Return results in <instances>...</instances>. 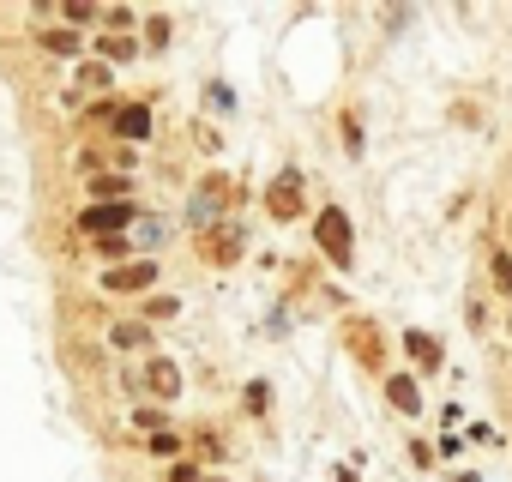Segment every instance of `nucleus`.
<instances>
[{"instance_id": "nucleus-16", "label": "nucleus", "mask_w": 512, "mask_h": 482, "mask_svg": "<svg viewBox=\"0 0 512 482\" xmlns=\"http://www.w3.org/2000/svg\"><path fill=\"white\" fill-rule=\"evenodd\" d=\"M494 284L512 290V254H494Z\"/></svg>"}, {"instance_id": "nucleus-13", "label": "nucleus", "mask_w": 512, "mask_h": 482, "mask_svg": "<svg viewBox=\"0 0 512 482\" xmlns=\"http://www.w3.org/2000/svg\"><path fill=\"white\" fill-rule=\"evenodd\" d=\"M97 49H103V55H109V61H127V55H133V37H103V43H97Z\"/></svg>"}, {"instance_id": "nucleus-4", "label": "nucleus", "mask_w": 512, "mask_h": 482, "mask_svg": "<svg viewBox=\"0 0 512 482\" xmlns=\"http://www.w3.org/2000/svg\"><path fill=\"white\" fill-rule=\"evenodd\" d=\"M127 223H133V205H91L79 229L97 241V235H115V229H127Z\"/></svg>"}, {"instance_id": "nucleus-11", "label": "nucleus", "mask_w": 512, "mask_h": 482, "mask_svg": "<svg viewBox=\"0 0 512 482\" xmlns=\"http://www.w3.org/2000/svg\"><path fill=\"white\" fill-rule=\"evenodd\" d=\"M404 344H410V356H416V362H422V368H440V344H434V338H428V332H410V338H404Z\"/></svg>"}, {"instance_id": "nucleus-19", "label": "nucleus", "mask_w": 512, "mask_h": 482, "mask_svg": "<svg viewBox=\"0 0 512 482\" xmlns=\"http://www.w3.org/2000/svg\"><path fill=\"white\" fill-rule=\"evenodd\" d=\"M169 482H199V470H193V464H175V470H169Z\"/></svg>"}, {"instance_id": "nucleus-3", "label": "nucleus", "mask_w": 512, "mask_h": 482, "mask_svg": "<svg viewBox=\"0 0 512 482\" xmlns=\"http://www.w3.org/2000/svg\"><path fill=\"white\" fill-rule=\"evenodd\" d=\"M266 211H272L278 223H290V217L302 211V181H296V175H278L272 193H266Z\"/></svg>"}, {"instance_id": "nucleus-10", "label": "nucleus", "mask_w": 512, "mask_h": 482, "mask_svg": "<svg viewBox=\"0 0 512 482\" xmlns=\"http://www.w3.org/2000/svg\"><path fill=\"white\" fill-rule=\"evenodd\" d=\"M386 398H392V404H398L404 416H416V410H422V398H416V386H410V380H398V374H386Z\"/></svg>"}, {"instance_id": "nucleus-7", "label": "nucleus", "mask_w": 512, "mask_h": 482, "mask_svg": "<svg viewBox=\"0 0 512 482\" xmlns=\"http://www.w3.org/2000/svg\"><path fill=\"white\" fill-rule=\"evenodd\" d=\"M229 199H235V187H229L223 175H205V181H199V205H193V211H199V217H211V211H217V205H229Z\"/></svg>"}, {"instance_id": "nucleus-14", "label": "nucleus", "mask_w": 512, "mask_h": 482, "mask_svg": "<svg viewBox=\"0 0 512 482\" xmlns=\"http://www.w3.org/2000/svg\"><path fill=\"white\" fill-rule=\"evenodd\" d=\"M115 344H121V350H133V344H145V326H139V320H127V326H115Z\"/></svg>"}, {"instance_id": "nucleus-6", "label": "nucleus", "mask_w": 512, "mask_h": 482, "mask_svg": "<svg viewBox=\"0 0 512 482\" xmlns=\"http://www.w3.org/2000/svg\"><path fill=\"white\" fill-rule=\"evenodd\" d=\"M145 284H157L151 260H139V266H115V272H109V290H121V296H133V290H145Z\"/></svg>"}, {"instance_id": "nucleus-17", "label": "nucleus", "mask_w": 512, "mask_h": 482, "mask_svg": "<svg viewBox=\"0 0 512 482\" xmlns=\"http://www.w3.org/2000/svg\"><path fill=\"white\" fill-rule=\"evenodd\" d=\"M121 248H127V235H97V254H103V260H115Z\"/></svg>"}, {"instance_id": "nucleus-8", "label": "nucleus", "mask_w": 512, "mask_h": 482, "mask_svg": "<svg viewBox=\"0 0 512 482\" xmlns=\"http://www.w3.org/2000/svg\"><path fill=\"white\" fill-rule=\"evenodd\" d=\"M145 380H151V392H157V398H175V392H181V368H175V362H151V368H145Z\"/></svg>"}, {"instance_id": "nucleus-18", "label": "nucleus", "mask_w": 512, "mask_h": 482, "mask_svg": "<svg viewBox=\"0 0 512 482\" xmlns=\"http://www.w3.org/2000/svg\"><path fill=\"white\" fill-rule=\"evenodd\" d=\"M85 91H109V73L103 67H85Z\"/></svg>"}, {"instance_id": "nucleus-15", "label": "nucleus", "mask_w": 512, "mask_h": 482, "mask_svg": "<svg viewBox=\"0 0 512 482\" xmlns=\"http://www.w3.org/2000/svg\"><path fill=\"white\" fill-rule=\"evenodd\" d=\"M43 43H49V49H55V55H73V49H79V37H73V31H49V37H43Z\"/></svg>"}, {"instance_id": "nucleus-12", "label": "nucleus", "mask_w": 512, "mask_h": 482, "mask_svg": "<svg viewBox=\"0 0 512 482\" xmlns=\"http://www.w3.org/2000/svg\"><path fill=\"white\" fill-rule=\"evenodd\" d=\"M127 187H133L127 175H97V187H91V193H97V199H115V205H127Z\"/></svg>"}, {"instance_id": "nucleus-1", "label": "nucleus", "mask_w": 512, "mask_h": 482, "mask_svg": "<svg viewBox=\"0 0 512 482\" xmlns=\"http://www.w3.org/2000/svg\"><path fill=\"white\" fill-rule=\"evenodd\" d=\"M314 235H320V248H326L338 266H350V217H344V211H320Z\"/></svg>"}, {"instance_id": "nucleus-5", "label": "nucleus", "mask_w": 512, "mask_h": 482, "mask_svg": "<svg viewBox=\"0 0 512 482\" xmlns=\"http://www.w3.org/2000/svg\"><path fill=\"white\" fill-rule=\"evenodd\" d=\"M344 344L356 350V362H368V368H386V356H380V338H374V326H368V320H350Z\"/></svg>"}, {"instance_id": "nucleus-2", "label": "nucleus", "mask_w": 512, "mask_h": 482, "mask_svg": "<svg viewBox=\"0 0 512 482\" xmlns=\"http://www.w3.org/2000/svg\"><path fill=\"white\" fill-rule=\"evenodd\" d=\"M241 248H247V241H241L235 229H211V235H199V260H211V266H235Z\"/></svg>"}, {"instance_id": "nucleus-9", "label": "nucleus", "mask_w": 512, "mask_h": 482, "mask_svg": "<svg viewBox=\"0 0 512 482\" xmlns=\"http://www.w3.org/2000/svg\"><path fill=\"white\" fill-rule=\"evenodd\" d=\"M115 133L121 139H145L151 133V115L145 109H115Z\"/></svg>"}]
</instances>
